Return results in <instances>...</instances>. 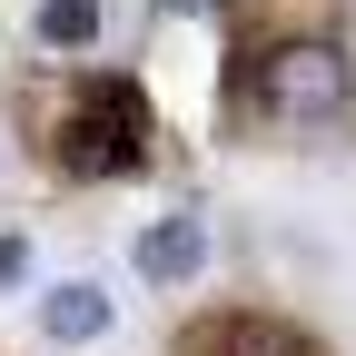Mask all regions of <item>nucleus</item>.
<instances>
[{
    "label": "nucleus",
    "mask_w": 356,
    "mask_h": 356,
    "mask_svg": "<svg viewBox=\"0 0 356 356\" xmlns=\"http://www.w3.org/2000/svg\"><path fill=\"white\" fill-rule=\"evenodd\" d=\"M356 99V60L337 50V40H277V50L257 60V109L267 119H287V129H317V119H337Z\"/></svg>",
    "instance_id": "1"
},
{
    "label": "nucleus",
    "mask_w": 356,
    "mask_h": 356,
    "mask_svg": "<svg viewBox=\"0 0 356 356\" xmlns=\"http://www.w3.org/2000/svg\"><path fill=\"white\" fill-rule=\"evenodd\" d=\"M139 159H149V99L129 79H99L60 129V168L70 178H129Z\"/></svg>",
    "instance_id": "2"
},
{
    "label": "nucleus",
    "mask_w": 356,
    "mask_h": 356,
    "mask_svg": "<svg viewBox=\"0 0 356 356\" xmlns=\"http://www.w3.org/2000/svg\"><path fill=\"white\" fill-rule=\"evenodd\" d=\"M188 356H317V337L287 317H257V307H218L188 327Z\"/></svg>",
    "instance_id": "3"
},
{
    "label": "nucleus",
    "mask_w": 356,
    "mask_h": 356,
    "mask_svg": "<svg viewBox=\"0 0 356 356\" xmlns=\"http://www.w3.org/2000/svg\"><path fill=\"white\" fill-rule=\"evenodd\" d=\"M109 327H119V297L99 277H50L40 287V337L50 346H99Z\"/></svg>",
    "instance_id": "4"
},
{
    "label": "nucleus",
    "mask_w": 356,
    "mask_h": 356,
    "mask_svg": "<svg viewBox=\"0 0 356 356\" xmlns=\"http://www.w3.org/2000/svg\"><path fill=\"white\" fill-rule=\"evenodd\" d=\"M198 267H208V218L178 208V218H149V228H139V277L149 287H188Z\"/></svg>",
    "instance_id": "5"
},
{
    "label": "nucleus",
    "mask_w": 356,
    "mask_h": 356,
    "mask_svg": "<svg viewBox=\"0 0 356 356\" xmlns=\"http://www.w3.org/2000/svg\"><path fill=\"white\" fill-rule=\"evenodd\" d=\"M40 40L50 50H89L99 40V0H40Z\"/></svg>",
    "instance_id": "6"
},
{
    "label": "nucleus",
    "mask_w": 356,
    "mask_h": 356,
    "mask_svg": "<svg viewBox=\"0 0 356 356\" xmlns=\"http://www.w3.org/2000/svg\"><path fill=\"white\" fill-rule=\"evenodd\" d=\"M30 267H40L30 238H20V228H0V287H30Z\"/></svg>",
    "instance_id": "7"
}]
</instances>
